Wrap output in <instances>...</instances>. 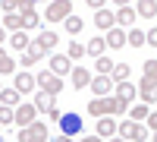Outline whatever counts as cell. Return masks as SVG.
<instances>
[{"mask_svg": "<svg viewBox=\"0 0 157 142\" xmlns=\"http://www.w3.org/2000/svg\"><path fill=\"white\" fill-rule=\"evenodd\" d=\"M44 51H47V47H44L41 41H32L29 47H25V54H22V67H29V70H32L35 63L41 60V57H44Z\"/></svg>", "mask_w": 157, "mask_h": 142, "instance_id": "cell-7", "label": "cell"}, {"mask_svg": "<svg viewBox=\"0 0 157 142\" xmlns=\"http://www.w3.org/2000/svg\"><path fill=\"white\" fill-rule=\"evenodd\" d=\"M0 88H3V85H0Z\"/></svg>", "mask_w": 157, "mask_h": 142, "instance_id": "cell-44", "label": "cell"}, {"mask_svg": "<svg viewBox=\"0 0 157 142\" xmlns=\"http://www.w3.org/2000/svg\"><path fill=\"white\" fill-rule=\"evenodd\" d=\"M72 13V0H50L47 10H44V19L47 22H63Z\"/></svg>", "mask_w": 157, "mask_h": 142, "instance_id": "cell-3", "label": "cell"}, {"mask_svg": "<svg viewBox=\"0 0 157 142\" xmlns=\"http://www.w3.org/2000/svg\"><path fill=\"white\" fill-rule=\"evenodd\" d=\"M85 47H88V54H91V57H101L104 51H107V38H101V35H98V38H91Z\"/></svg>", "mask_w": 157, "mask_h": 142, "instance_id": "cell-22", "label": "cell"}, {"mask_svg": "<svg viewBox=\"0 0 157 142\" xmlns=\"http://www.w3.org/2000/svg\"><path fill=\"white\" fill-rule=\"evenodd\" d=\"M66 54H69L72 60H78V57H85V54H88V47H82V44H78V41H72V44H69V51H66Z\"/></svg>", "mask_w": 157, "mask_h": 142, "instance_id": "cell-33", "label": "cell"}, {"mask_svg": "<svg viewBox=\"0 0 157 142\" xmlns=\"http://www.w3.org/2000/svg\"><path fill=\"white\" fill-rule=\"evenodd\" d=\"M13 120H16V111H13L10 104H0V123L6 126V123H13Z\"/></svg>", "mask_w": 157, "mask_h": 142, "instance_id": "cell-32", "label": "cell"}, {"mask_svg": "<svg viewBox=\"0 0 157 142\" xmlns=\"http://www.w3.org/2000/svg\"><path fill=\"white\" fill-rule=\"evenodd\" d=\"M63 25H66V32H69V35H78V32L85 29V22H82V16H72V13H69L66 19H63Z\"/></svg>", "mask_w": 157, "mask_h": 142, "instance_id": "cell-25", "label": "cell"}, {"mask_svg": "<svg viewBox=\"0 0 157 142\" xmlns=\"http://www.w3.org/2000/svg\"><path fill=\"white\" fill-rule=\"evenodd\" d=\"M10 73H16V63H13V57H3L0 60V76H10Z\"/></svg>", "mask_w": 157, "mask_h": 142, "instance_id": "cell-35", "label": "cell"}, {"mask_svg": "<svg viewBox=\"0 0 157 142\" xmlns=\"http://www.w3.org/2000/svg\"><path fill=\"white\" fill-rule=\"evenodd\" d=\"M113 3H120V6H126V3H132V0H113Z\"/></svg>", "mask_w": 157, "mask_h": 142, "instance_id": "cell-41", "label": "cell"}, {"mask_svg": "<svg viewBox=\"0 0 157 142\" xmlns=\"http://www.w3.org/2000/svg\"><path fill=\"white\" fill-rule=\"evenodd\" d=\"M116 133H120L123 139H129V142H141V139H148V130H145L138 120H132V117L123 120L120 126H116Z\"/></svg>", "mask_w": 157, "mask_h": 142, "instance_id": "cell-2", "label": "cell"}, {"mask_svg": "<svg viewBox=\"0 0 157 142\" xmlns=\"http://www.w3.org/2000/svg\"><path fill=\"white\" fill-rule=\"evenodd\" d=\"M145 41H148V38H145L141 29H129V44H132V47H141Z\"/></svg>", "mask_w": 157, "mask_h": 142, "instance_id": "cell-30", "label": "cell"}, {"mask_svg": "<svg viewBox=\"0 0 157 142\" xmlns=\"http://www.w3.org/2000/svg\"><path fill=\"white\" fill-rule=\"evenodd\" d=\"M69 76H72V85H75V88L91 85V73H88V70H82V67H78V70H69Z\"/></svg>", "mask_w": 157, "mask_h": 142, "instance_id": "cell-19", "label": "cell"}, {"mask_svg": "<svg viewBox=\"0 0 157 142\" xmlns=\"http://www.w3.org/2000/svg\"><path fill=\"white\" fill-rule=\"evenodd\" d=\"M10 47L13 51H25V47H29V35H25V32H13L10 35Z\"/></svg>", "mask_w": 157, "mask_h": 142, "instance_id": "cell-27", "label": "cell"}, {"mask_svg": "<svg viewBox=\"0 0 157 142\" xmlns=\"http://www.w3.org/2000/svg\"><path fill=\"white\" fill-rule=\"evenodd\" d=\"M3 57H6V51H3V47H0V60H3Z\"/></svg>", "mask_w": 157, "mask_h": 142, "instance_id": "cell-42", "label": "cell"}, {"mask_svg": "<svg viewBox=\"0 0 157 142\" xmlns=\"http://www.w3.org/2000/svg\"><path fill=\"white\" fill-rule=\"evenodd\" d=\"M154 139H157V130H154Z\"/></svg>", "mask_w": 157, "mask_h": 142, "instance_id": "cell-43", "label": "cell"}, {"mask_svg": "<svg viewBox=\"0 0 157 142\" xmlns=\"http://www.w3.org/2000/svg\"><path fill=\"white\" fill-rule=\"evenodd\" d=\"M145 76L157 79V60H145Z\"/></svg>", "mask_w": 157, "mask_h": 142, "instance_id": "cell-36", "label": "cell"}, {"mask_svg": "<svg viewBox=\"0 0 157 142\" xmlns=\"http://www.w3.org/2000/svg\"><path fill=\"white\" fill-rule=\"evenodd\" d=\"M50 70H54L57 76H69L72 57H69V54H54V57H50Z\"/></svg>", "mask_w": 157, "mask_h": 142, "instance_id": "cell-10", "label": "cell"}, {"mask_svg": "<svg viewBox=\"0 0 157 142\" xmlns=\"http://www.w3.org/2000/svg\"><path fill=\"white\" fill-rule=\"evenodd\" d=\"M110 76H113V82H123V79H129V76H132V70H129L126 63H120V67H113Z\"/></svg>", "mask_w": 157, "mask_h": 142, "instance_id": "cell-31", "label": "cell"}, {"mask_svg": "<svg viewBox=\"0 0 157 142\" xmlns=\"http://www.w3.org/2000/svg\"><path fill=\"white\" fill-rule=\"evenodd\" d=\"M32 85H38V76H32V73H19L16 76V88L25 95V92H32Z\"/></svg>", "mask_w": 157, "mask_h": 142, "instance_id": "cell-17", "label": "cell"}, {"mask_svg": "<svg viewBox=\"0 0 157 142\" xmlns=\"http://www.w3.org/2000/svg\"><path fill=\"white\" fill-rule=\"evenodd\" d=\"M94 25H98V29H104V32H107V29H113V25H116V13H110V10H94Z\"/></svg>", "mask_w": 157, "mask_h": 142, "instance_id": "cell-13", "label": "cell"}, {"mask_svg": "<svg viewBox=\"0 0 157 142\" xmlns=\"http://www.w3.org/2000/svg\"><path fill=\"white\" fill-rule=\"evenodd\" d=\"M135 16H138V13H135L132 6H129V3H126V6H120V13H116V22H120L123 29H132V22H135Z\"/></svg>", "mask_w": 157, "mask_h": 142, "instance_id": "cell-16", "label": "cell"}, {"mask_svg": "<svg viewBox=\"0 0 157 142\" xmlns=\"http://www.w3.org/2000/svg\"><path fill=\"white\" fill-rule=\"evenodd\" d=\"M145 38H148V44H154V47H157V29H148V32H145Z\"/></svg>", "mask_w": 157, "mask_h": 142, "instance_id": "cell-37", "label": "cell"}, {"mask_svg": "<svg viewBox=\"0 0 157 142\" xmlns=\"http://www.w3.org/2000/svg\"><path fill=\"white\" fill-rule=\"evenodd\" d=\"M35 114H38V104L32 101V104H19L16 108V123L19 126H29L32 120H35Z\"/></svg>", "mask_w": 157, "mask_h": 142, "instance_id": "cell-11", "label": "cell"}, {"mask_svg": "<svg viewBox=\"0 0 157 142\" xmlns=\"http://www.w3.org/2000/svg\"><path fill=\"white\" fill-rule=\"evenodd\" d=\"M19 95H22V92H19L16 85H13V88H0V104H10V108L19 104Z\"/></svg>", "mask_w": 157, "mask_h": 142, "instance_id": "cell-21", "label": "cell"}, {"mask_svg": "<svg viewBox=\"0 0 157 142\" xmlns=\"http://www.w3.org/2000/svg\"><path fill=\"white\" fill-rule=\"evenodd\" d=\"M3 29H13V32L25 29V25H22V13H19V10H10V13H6V19H3Z\"/></svg>", "mask_w": 157, "mask_h": 142, "instance_id": "cell-20", "label": "cell"}, {"mask_svg": "<svg viewBox=\"0 0 157 142\" xmlns=\"http://www.w3.org/2000/svg\"><path fill=\"white\" fill-rule=\"evenodd\" d=\"M38 41H41V44H44L47 51H54V47L60 44V35H57V32H50V29H47V32H41V38H38Z\"/></svg>", "mask_w": 157, "mask_h": 142, "instance_id": "cell-28", "label": "cell"}, {"mask_svg": "<svg viewBox=\"0 0 157 142\" xmlns=\"http://www.w3.org/2000/svg\"><path fill=\"white\" fill-rule=\"evenodd\" d=\"M94 60H98V73H101V76H110V73H113V60H110V57L101 54V57H94Z\"/></svg>", "mask_w": 157, "mask_h": 142, "instance_id": "cell-29", "label": "cell"}, {"mask_svg": "<svg viewBox=\"0 0 157 142\" xmlns=\"http://www.w3.org/2000/svg\"><path fill=\"white\" fill-rule=\"evenodd\" d=\"M85 3H88V6H91V10H101V6H104V3H107V0H85Z\"/></svg>", "mask_w": 157, "mask_h": 142, "instance_id": "cell-39", "label": "cell"}, {"mask_svg": "<svg viewBox=\"0 0 157 142\" xmlns=\"http://www.w3.org/2000/svg\"><path fill=\"white\" fill-rule=\"evenodd\" d=\"M126 101H120L116 95H98L94 101L88 104V114H94V117H104V114H110V117H116V114H126Z\"/></svg>", "mask_w": 157, "mask_h": 142, "instance_id": "cell-1", "label": "cell"}, {"mask_svg": "<svg viewBox=\"0 0 157 142\" xmlns=\"http://www.w3.org/2000/svg\"><path fill=\"white\" fill-rule=\"evenodd\" d=\"M38 88H44V92L50 95H60V88H63V79L54 73V70H47V73H38Z\"/></svg>", "mask_w": 157, "mask_h": 142, "instance_id": "cell-6", "label": "cell"}, {"mask_svg": "<svg viewBox=\"0 0 157 142\" xmlns=\"http://www.w3.org/2000/svg\"><path fill=\"white\" fill-rule=\"evenodd\" d=\"M138 95L145 98V104H157V79L145 76V79L138 82Z\"/></svg>", "mask_w": 157, "mask_h": 142, "instance_id": "cell-8", "label": "cell"}, {"mask_svg": "<svg viewBox=\"0 0 157 142\" xmlns=\"http://www.w3.org/2000/svg\"><path fill=\"white\" fill-rule=\"evenodd\" d=\"M129 44V32L126 29H107V47H126Z\"/></svg>", "mask_w": 157, "mask_h": 142, "instance_id": "cell-12", "label": "cell"}, {"mask_svg": "<svg viewBox=\"0 0 157 142\" xmlns=\"http://www.w3.org/2000/svg\"><path fill=\"white\" fill-rule=\"evenodd\" d=\"M148 114H151L148 104H135V108H132V120H148Z\"/></svg>", "mask_w": 157, "mask_h": 142, "instance_id": "cell-34", "label": "cell"}, {"mask_svg": "<svg viewBox=\"0 0 157 142\" xmlns=\"http://www.w3.org/2000/svg\"><path fill=\"white\" fill-rule=\"evenodd\" d=\"M135 13H138V16H145V19H154V16H157V0H138Z\"/></svg>", "mask_w": 157, "mask_h": 142, "instance_id": "cell-18", "label": "cell"}, {"mask_svg": "<svg viewBox=\"0 0 157 142\" xmlns=\"http://www.w3.org/2000/svg\"><path fill=\"white\" fill-rule=\"evenodd\" d=\"M44 139H47V126L38 120H32L29 126L19 130V142H44Z\"/></svg>", "mask_w": 157, "mask_h": 142, "instance_id": "cell-5", "label": "cell"}, {"mask_svg": "<svg viewBox=\"0 0 157 142\" xmlns=\"http://www.w3.org/2000/svg\"><path fill=\"white\" fill-rule=\"evenodd\" d=\"M57 123H60V130H63V136H69V139L82 133V117H78L75 111H63Z\"/></svg>", "mask_w": 157, "mask_h": 142, "instance_id": "cell-4", "label": "cell"}, {"mask_svg": "<svg viewBox=\"0 0 157 142\" xmlns=\"http://www.w3.org/2000/svg\"><path fill=\"white\" fill-rule=\"evenodd\" d=\"M22 25H25V29H38V25H41V16L35 13V6H29L22 13Z\"/></svg>", "mask_w": 157, "mask_h": 142, "instance_id": "cell-26", "label": "cell"}, {"mask_svg": "<svg viewBox=\"0 0 157 142\" xmlns=\"http://www.w3.org/2000/svg\"><path fill=\"white\" fill-rule=\"evenodd\" d=\"M148 126H151V130H157V111L148 114Z\"/></svg>", "mask_w": 157, "mask_h": 142, "instance_id": "cell-38", "label": "cell"}, {"mask_svg": "<svg viewBox=\"0 0 157 142\" xmlns=\"http://www.w3.org/2000/svg\"><path fill=\"white\" fill-rule=\"evenodd\" d=\"M91 92H94V95H110L113 92V79H110V76H98V79H91Z\"/></svg>", "mask_w": 157, "mask_h": 142, "instance_id": "cell-15", "label": "cell"}, {"mask_svg": "<svg viewBox=\"0 0 157 142\" xmlns=\"http://www.w3.org/2000/svg\"><path fill=\"white\" fill-rule=\"evenodd\" d=\"M116 98H120V101H126V104H132V101L138 98V85H132L129 79L116 82Z\"/></svg>", "mask_w": 157, "mask_h": 142, "instance_id": "cell-9", "label": "cell"}, {"mask_svg": "<svg viewBox=\"0 0 157 142\" xmlns=\"http://www.w3.org/2000/svg\"><path fill=\"white\" fill-rule=\"evenodd\" d=\"M94 130H98V139H110V136H116V123L110 120V114H104Z\"/></svg>", "mask_w": 157, "mask_h": 142, "instance_id": "cell-14", "label": "cell"}, {"mask_svg": "<svg viewBox=\"0 0 157 142\" xmlns=\"http://www.w3.org/2000/svg\"><path fill=\"white\" fill-rule=\"evenodd\" d=\"M6 41V29H0V44H3Z\"/></svg>", "mask_w": 157, "mask_h": 142, "instance_id": "cell-40", "label": "cell"}, {"mask_svg": "<svg viewBox=\"0 0 157 142\" xmlns=\"http://www.w3.org/2000/svg\"><path fill=\"white\" fill-rule=\"evenodd\" d=\"M35 3V0H0V6H3V13H10V10H19V13H25Z\"/></svg>", "mask_w": 157, "mask_h": 142, "instance_id": "cell-23", "label": "cell"}, {"mask_svg": "<svg viewBox=\"0 0 157 142\" xmlns=\"http://www.w3.org/2000/svg\"><path fill=\"white\" fill-rule=\"evenodd\" d=\"M35 104H38V111H47V114H50V108H54V95L41 88V92L35 95Z\"/></svg>", "mask_w": 157, "mask_h": 142, "instance_id": "cell-24", "label": "cell"}]
</instances>
